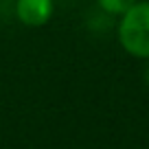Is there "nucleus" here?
Returning a JSON list of instances; mask_svg holds the SVG:
<instances>
[{
    "label": "nucleus",
    "instance_id": "obj_4",
    "mask_svg": "<svg viewBox=\"0 0 149 149\" xmlns=\"http://www.w3.org/2000/svg\"><path fill=\"white\" fill-rule=\"evenodd\" d=\"M145 81H147V86H149V66H147V70H145Z\"/></svg>",
    "mask_w": 149,
    "mask_h": 149
},
{
    "label": "nucleus",
    "instance_id": "obj_2",
    "mask_svg": "<svg viewBox=\"0 0 149 149\" xmlns=\"http://www.w3.org/2000/svg\"><path fill=\"white\" fill-rule=\"evenodd\" d=\"M15 18L24 26H44L53 18L55 2L53 0H15Z\"/></svg>",
    "mask_w": 149,
    "mask_h": 149
},
{
    "label": "nucleus",
    "instance_id": "obj_3",
    "mask_svg": "<svg viewBox=\"0 0 149 149\" xmlns=\"http://www.w3.org/2000/svg\"><path fill=\"white\" fill-rule=\"evenodd\" d=\"M134 2H136V0H97L99 9L105 11L107 15H114V18L123 15L132 5H134Z\"/></svg>",
    "mask_w": 149,
    "mask_h": 149
},
{
    "label": "nucleus",
    "instance_id": "obj_1",
    "mask_svg": "<svg viewBox=\"0 0 149 149\" xmlns=\"http://www.w3.org/2000/svg\"><path fill=\"white\" fill-rule=\"evenodd\" d=\"M116 40L127 55L149 61V0H136L118 15Z\"/></svg>",
    "mask_w": 149,
    "mask_h": 149
}]
</instances>
